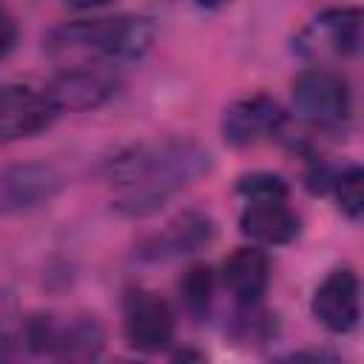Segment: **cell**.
I'll use <instances>...</instances> for the list:
<instances>
[{"label":"cell","mask_w":364,"mask_h":364,"mask_svg":"<svg viewBox=\"0 0 364 364\" xmlns=\"http://www.w3.org/2000/svg\"><path fill=\"white\" fill-rule=\"evenodd\" d=\"M210 171V154L193 139L142 142L108 159L105 176L117 185L114 210L131 219L162 210L179 191Z\"/></svg>","instance_id":"6da1fadb"},{"label":"cell","mask_w":364,"mask_h":364,"mask_svg":"<svg viewBox=\"0 0 364 364\" xmlns=\"http://www.w3.org/2000/svg\"><path fill=\"white\" fill-rule=\"evenodd\" d=\"M154 37H156V26L151 17L119 14L102 20L63 23L48 31L46 48L51 54H68V57L136 60L154 46Z\"/></svg>","instance_id":"7a4b0ae2"},{"label":"cell","mask_w":364,"mask_h":364,"mask_svg":"<svg viewBox=\"0 0 364 364\" xmlns=\"http://www.w3.org/2000/svg\"><path fill=\"white\" fill-rule=\"evenodd\" d=\"M26 341L34 353L85 361L100 355L105 330L94 316H31L26 324Z\"/></svg>","instance_id":"3957f363"},{"label":"cell","mask_w":364,"mask_h":364,"mask_svg":"<svg viewBox=\"0 0 364 364\" xmlns=\"http://www.w3.org/2000/svg\"><path fill=\"white\" fill-rule=\"evenodd\" d=\"M293 108L316 128H338L353 111L350 85L330 68H307L293 82Z\"/></svg>","instance_id":"277c9868"},{"label":"cell","mask_w":364,"mask_h":364,"mask_svg":"<svg viewBox=\"0 0 364 364\" xmlns=\"http://www.w3.org/2000/svg\"><path fill=\"white\" fill-rule=\"evenodd\" d=\"M176 318L171 304L145 287H131L122 301V336L139 353H159L173 341Z\"/></svg>","instance_id":"5b68a950"},{"label":"cell","mask_w":364,"mask_h":364,"mask_svg":"<svg viewBox=\"0 0 364 364\" xmlns=\"http://www.w3.org/2000/svg\"><path fill=\"white\" fill-rule=\"evenodd\" d=\"M119 91V77L100 65H74L60 71L43 94L54 111H94L114 100Z\"/></svg>","instance_id":"8992f818"},{"label":"cell","mask_w":364,"mask_h":364,"mask_svg":"<svg viewBox=\"0 0 364 364\" xmlns=\"http://www.w3.org/2000/svg\"><path fill=\"white\" fill-rule=\"evenodd\" d=\"M63 191V176L46 162H17L0 168V216L31 210Z\"/></svg>","instance_id":"52a82bcc"},{"label":"cell","mask_w":364,"mask_h":364,"mask_svg":"<svg viewBox=\"0 0 364 364\" xmlns=\"http://www.w3.org/2000/svg\"><path fill=\"white\" fill-rule=\"evenodd\" d=\"M284 108L267 94H250L230 102L222 114V136L233 148H250L279 134Z\"/></svg>","instance_id":"ba28073f"},{"label":"cell","mask_w":364,"mask_h":364,"mask_svg":"<svg viewBox=\"0 0 364 364\" xmlns=\"http://www.w3.org/2000/svg\"><path fill=\"white\" fill-rule=\"evenodd\" d=\"M310 310L316 321L330 333H350L361 318V284L358 276L347 267L327 273V279L316 287Z\"/></svg>","instance_id":"9c48e42d"},{"label":"cell","mask_w":364,"mask_h":364,"mask_svg":"<svg viewBox=\"0 0 364 364\" xmlns=\"http://www.w3.org/2000/svg\"><path fill=\"white\" fill-rule=\"evenodd\" d=\"M54 114L43 91L23 82L0 85V139H26L43 131Z\"/></svg>","instance_id":"30bf717a"},{"label":"cell","mask_w":364,"mask_h":364,"mask_svg":"<svg viewBox=\"0 0 364 364\" xmlns=\"http://www.w3.org/2000/svg\"><path fill=\"white\" fill-rule=\"evenodd\" d=\"M361 9L341 6V9H324L301 34V46H310L304 51H327L336 57H353L361 48Z\"/></svg>","instance_id":"8fae6325"},{"label":"cell","mask_w":364,"mask_h":364,"mask_svg":"<svg viewBox=\"0 0 364 364\" xmlns=\"http://www.w3.org/2000/svg\"><path fill=\"white\" fill-rule=\"evenodd\" d=\"M222 282L242 307L262 301L270 284V259L262 247H236L222 264Z\"/></svg>","instance_id":"7c38bea8"},{"label":"cell","mask_w":364,"mask_h":364,"mask_svg":"<svg viewBox=\"0 0 364 364\" xmlns=\"http://www.w3.org/2000/svg\"><path fill=\"white\" fill-rule=\"evenodd\" d=\"M239 230L256 245H290L301 233V219L287 202H247L239 216Z\"/></svg>","instance_id":"4fadbf2b"},{"label":"cell","mask_w":364,"mask_h":364,"mask_svg":"<svg viewBox=\"0 0 364 364\" xmlns=\"http://www.w3.org/2000/svg\"><path fill=\"white\" fill-rule=\"evenodd\" d=\"M213 233H216V228H213V219L208 213L185 210L168 225V230L162 236L154 239V253H148V256L151 259H162V256L196 253L213 239Z\"/></svg>","instance_id":"5bb4252c"},{"label":"cell","mask_w":364,"mask_h":364,"mask_svg":"<svg viewBox=\"0 0 364 364\" xmlns=\"http://www.w3.org/2000/svg\"><path fill=\"white\" fill-rule=\"evenodd\" d=\"M179 296L185 301V307L191 313H205L210 307V296H213V273L205 264H193L182 273L179 279Z\"/></svg>","instance_id":"9a60e30c"},{"label":"cell","mask_w":364,"mask_h":364,"mask_svg":"<svg viewBox=\"0 0 364 364\" xmlns=\"http://www.w3.org/2000/svg\"><path fill=\"white\" fill-rule=\"evenodd\" d=\"M239 196H245V202H287V182L279 173L270 171H256V173H245L236 185Z\"/></svg>","instance_id":"2e32d148"},{"label":"cell","mask_w":364,"mask_h":364,"mask_svg":"<svg viewBox=\"0 0 364 364\" xmlns=\"http://www.w3.org/2000/svg\"><path fill=\"white\" fill-rule=\"evenodd\" d=\"M333 191H336L338 208L350 219H361V213H364V173H361V168L350 165L341 173H336L333 176Z\"/></svg>","instance_id":"e0dca14e"},{"label":"cell","mask_w":364,"mask_h":364,"mask_svg":"<svg viewBox=\"0 0 364 364\" xmlns=\"http://www.w3.org/2000/svg\"><path fill=\"white\" fill-rule=\"evenodd\" d=\"M17 37H20V28H17L14 14L6 6H0V60L17 46Z\"/></svg>","instance_id":"ac0fdd59"},{"label":"cell","mask_w":364,"mask_h":364,"mask_svg":"<svg viewBox=\"0 0 364 364\" xmlns=\"http://www.w3.org/2000/svg\"><path fill=\"white\" fill-rule=\"evenodd\" d=\"M74 9H100V6H108V3H117V0H68Z\"/></svg>","instance_id":"d6986e66"},{"label":"cell","mask_w":364,"mask_h":364,"mask_svg":"<svg viewBox=\"0 0 364 364\" xmlns=\"http://www.w3.org/2000/svg\"><path fill=\"white\" fill-rule=\"evenodd\" d=\"M225 3H230V0H196V6H202V9H219Z\"/></svg>","instance_id":"ffe728a7"}]
</instances>
